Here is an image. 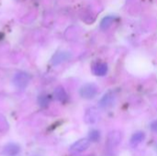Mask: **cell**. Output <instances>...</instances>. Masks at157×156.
<instances>
[{"label":"cell","instance_id":"6da1fadb","mask_svg":"<svg viewBox=\"0 0 157 156\" xmlns=\"http://www.w3.org/2000/svg\"><path fill=\"white\" fill-rule=\"evenodd\" d=\"M98 91V87L95 84H86L80 88L79 94L83 98L91 99L97 96Z\"/></svg>","mask_w":157,"mask_h":156},{"label":"cell","instance_id":"7a4b0ae2","mask_svg":"<svg viewBox=\"0 0 157 156\" xmlns=\"http://www.w3.org/2000/svg\"><path fill=\"white\" fill-rule=\"evenodd\" d=\"M29 83V75L27 73L20 72L15 74L13 78V84L18 89H25Z\"/></svg>","mask_w":157,"mask_h":156},{"label":"cell","instance_id":"3957f363","mask_svg":"<svg viewBox=\"0 0 157 156\" xmlns=\"http://www.w3.org/2000/svg\"><path fill=\"white\" fill-rule=\"evenodd\" d=\"M115 98H116L115 92L112 90L108 91L106 94H104V96L99 100V103H98L99 107L102 108H108L111 107L115 102Z\"/></svg>","mask_w":157,"mask_h":156},{"label":"cell","instance_id":"277c9868","mask_svg":"<svg viewBox=\"0 0 157 156\" xmlns=\"http://www.w3.org/2000/svg\"><path fill=\"white\" fill-rule=\"evenodd\" d=\"M122 140V134L119 131H110L109 134L108 135V140H107V145L110 148L117 146L118 144L121 143Z\"/></svg>","mask_w":157,"mask_h":156},{"label":"cell","instance_id":"5b68a950","mask_svg":"<svg viewBox=\"0 0 157 156\" xmlns=\"http://www.w3.org/2000/svg\"><path fill=\"white\" fill-rule=\"evenodd\" d=\"M89 146H90V141L88 139H81V140L75 142L71 146V150L74 152L82 153V152H85L86 150H87Z\"/></svg>","mask_w":157,"mask_h":156},{"label":"cell","instance_id":"8992f818","mask_svg":"<svg viewBox=\"0 0 157 156\" xmlns=\"http://www.w3.org/2000/svg\"><path fill=\"white\" fill-rule=\"evenodd\" d=\"M92 73L97 76H104L108 73V65L105 63H96L92 65Z\"/></svg>","mask_w":157,"mask_h":156},{"label":"cell","instance_id":"52a82bcc","mask_svg":"<svg viewBox=\"0 0 157 156\" xmlns=\"http://www.w3.org/2000/svg\"><path fill=\"white\" fill-rule=\"evenodd\" d=\"M20 153V147L16 143H8L5 146L3 154L5 156H17Z\"/></svg>","mask_w":157,"mask_h":156},{"label":"cell","instance_id":"ba28073f","mask_svg":"<svg viewBox=\"0 0 157 156\" xmlns=\"http://www.w3.org/2000/svg\"><path fill=\"white\" fill-rule=\"evenodd\" d=\"M98 120V112L95 108H89L85 115V121L88 124H94Z\"/></svg>","mask_w":157,"mask_h":156},{"label":"cell","instance_id":"9c48e42d","mask_svg":"<svg viewBox=\"0 0 157 156\" xmlns=\"http://www.w3.org/2000/svg\"><path fill=\"white\" fill-rule=\"evenodd\" d=\"M53 96L55 97L56 100L62 102V103H64L67 101L68 99V96H67V93L65 92L64 88L63 86H58L55 88L54 90V93H53Z\"/></svg>","mask_w":157,"mask_h":156},{"label":"cell","instance_id":"30bf717a","mask_svg":"<svg viewBox=\"0 0 157 156\" xmlns=\"http://www.w3.org/2000/svg\"><path fill=\"white\" fill-rule=\"evenodd\" d=\"M145 139V134L144 131H137L135 132L132 138H131V141H130V143L132 147H136L138 146L141 143L144 142V140Z\"/></svg>","mask_w":157,"mask_h":156},{"label":"cell","instance_id":"8fae6325","mask_svg":"<svg viewBox=\"0 0 157 156\" xmlns=\"http://www.w3.org/2000/svg\"><path fill=\"white\" fill-rule=\"evenodd\" d=\"M69 57H70V55L66 52H58L53 56L52 63L53 65H57V64H60L61 63L66 61Z\"/></svg>","mask_w":157,"mask_h":156},{"label":"cell","instance_id":"7c38bea8","mask_svg":"<svg viewBox=\"0 0 157 156\" xmlns=\"http://www.w3.org/2000/svg\"><path fill=\"white\" fill-rule=\"evenodd\" d=\"M90 142H93V143H97L99 141L100 139V132L97 130H93L89 132V135H88V138H87Z\"/></svg>","mask_w":157,"mask_h":156},{"label":"cell","instance_id":"4fadbf2b","mask_svg":"<svg viewBox=\"0 0 157 156\" xmlns=\"http://www.w3.org/2000/svg\"><path fill=\"white\" fill-rule=\"evenodd\" d=\"M50 102V98L48 97V96H40L39 97V104L41 107H47L49 105Z\"/></svg>","mask_w":157,"mask_h":156},{"label":"cell","instance_id":"5bb4252c","mask_svg":"<svg viewBox=\"0 0 157 156\" xmlns=\"http://www.w3.org/2000/svg\"><path fill=\"white\" fill-rule=\"evenodd\" d=\"M109 17H107V18H105V19L102 21V23H101V27H102L103 29H105V28L109 27V25L110 24L111 20H109Z\"/></svg>","mask_w":157,"mask_h":156},{"label":"cell","instance_id":"9a60e30c","mask_svg":"<svg viewBox=\"0 0 157 156\" xmlns=\"http://www.w3.org/2000/svg\"><path fill=\"white\" fill-rule=\"evenodd\" d=\"M150 128H151V130H152L154 132L157 133V120H155V121H153V122L151 123Z\"/></svg>","mask_w":157,"mask_h":156}]
</instances>
